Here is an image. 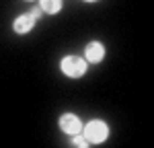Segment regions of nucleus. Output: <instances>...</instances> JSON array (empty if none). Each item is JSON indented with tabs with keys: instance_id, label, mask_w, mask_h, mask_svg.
Listing matches in <instances>:
<instances>
[{
	"instance_id": "nucleus-5",
	"label": "nucleus",
	"mask_w": 154,
	"mask_h": 148,
	"mask_svg": "<svg viewBox=\"0 0 154 148\" xmlns=\"http://www.w3.org/2000/svg\"><path fill=\"white\" fill-rule=\"evenodd\" d=\"M35 23H37V21L29 14V12L19 14V17L12 21V31H14L17 35H27V33H31V31H33Z\"/></svg>"
},
{
	"instance_id": "nucleus-6",
	"label": "nucleus",
	"mask_w": 154,
	"mask_h": 148,
	"mask_svg": "<svg viewBox=\"0 0 154 148\" xmlns=\"http://www.w3.org/2000/svg\"><path fill=\"white\" fill-rule=\"evenodd\" d=\"M64 6V0H39V8L45 14H58Z\"/></svg>"
},
{
	"instance_id": "nucleus-4",
	"label": "nucleus",
	"mask_w": 154,
	"mask_h": 148,
	"mask_svg": "<svg viewBox=\"0 0 154 148\" xmlns=\"http://www.w3.org/2000/svg\"><path fill=\"white\" fill-rule=\"evenodd\" d=\"M107 49H105V43H101V41H91V43H86V48H84V60L86 64H99V62H103L105 58Z\"/></svg>"
},
{
	"instance_id": "nucleus-1",
	"label": "nucleus",
	"mask_w": 154,
	"mask_h": 148,
	"mask_svg": "<svg viewBox=\"0 0 154 148\" xmlns=\"http://www.w3.org/2000/svg\"><path fill=\"white\" fill-rule=\"evenodd\" d=\"M82 134L88 140V144H103L109 138V125L103 119H91L82 125Z\"/></svg>"
},
{
	"instance_id": "nucleus-10",
	"label": "nucleus",
	"mask_w": 154,
	"mask_h": 148,
	"mask_svg": "<svg viewBox=\"0 0 154 148\" xmlns=\"http://www.w3.org/2000/svg\"><path fill=\"white\" fill-rule=\"evenodd\" d=\"M27 2H33V0H27Z\"/></svg>"
},
{
	"instance_id": "nucleus-2",
	"label": "nucleus",
	"mask_w": 154,
	"mask_h": 148,
	"mask_svg": "<svg viewBox=\"0 0 154 148\" xmlns=\"http://www.w3.org/2000/svg\"><path fill=\"white\" fill-rule=\"evenodd\" d=\"M88 68V64L82 56H76V54H70V56H64L62 62H60V70L66 74L68 78H80L84 76Z\"/></svg>"
},
{
	"instance_id": "nucleus-9",
	"label": "nucleus",
	"mask_w": 154,
	"mask_h": 148,
	"mask_svg": "<svg viewBox=\"0 0 154 148\" xmlns=\"http://www.w3.org/2000/svg\"><path fill=\"white\" fill-rule=\"evenodd\" d=\"M84 2H97V0H84Z\"/></svg>"
},
{
	"instance_id": "nucleus-3",
	"label": "nucleus",
	"mask_w": 154,
	"mask_h": 148,
	"mask_svg": "<svg viewBox=\"0 0 154 148\" xmlns=\"http://www.w3.org/2000/svg\"><path fill=\"white\" fill-rule=\"evenodd\" d=\"M58 125H60V130H62L64 134L74 136V134H78V132H82L84 123L80 122V117H78L76 113H70V111H68V113H62V115H60Z\"/></svg>"
},
{
	"instance_id": "nucleus-7",
	"label": "nucleus",
	"mask_w": 154,
	"mask_h": 148,
	"mask_svg": "<svg viewBox=\"0 0 154 148\" xmlns=\"http://www.w3.org/2000/svg\"><path fill=\"white\" fill-rule=\"evenodd\" d=\"M70 138H72V146H78V148H86V146H88V140L84 138L82 132H78V134L70 136Z\"/></svg>"
},
{
	"instance_id": "nucleus-8",
	"label": "nucleus",
	"mask_w": 154,
	"mask_h": 148,
	"mask_svg": "<svg viewBox=\"0 0 154 148\" xmlns=\"http://www.w3.org/2000/svg\"><path fill=\"white\" fill-rule=\"evenodd\" d=\"M29 14H31L35 21H39V19H41V14H43V11H41L39 6H35V8H31V12H29Z\"/></svg>"
}]
</instances>
